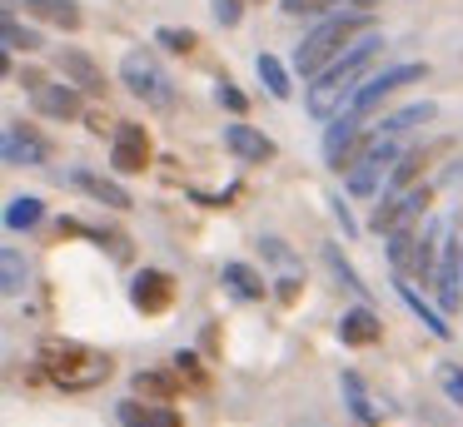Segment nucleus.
I'll return each mask as SVG.
<instances>
[{
    "instance_id": "f3484780",
    "label": "nucleus",
    "mask_w": 463,
    "mask_h": 427,
    "mask_svg": "<svg viewBox=\"0 0 463 427\" xmlns=\"http://www.w3.org/2000/svg\"><path fill=\"white\" fill-rule=\"evenodd\" d=\"M115 413H120L125 427H184V417L175 413V407L155 403V397H145V403H140V397H125Z\"/></svg>"
},
{
    "instance_id": "c9c22d12",
    "label": "nucleus",
    "mask_w": 463,
    "mask_h": 427,
    "mask_svg": "<svg viewBox=\"0 0 463 427\" xmlns=\"http://www.w3.org/2000/svg\"><path fill=\"white\" fill-rule=\"evenodd\" d=\"M214 99H220V105L230 109V115H244V105H250V99H244L240 89L230 85V79H220V85H214Z\"/></svg>"
},
{
    "instance_id": "20e7f679",
    "label": "nucleus",
    "mask_w": 463,
    "mask_h": 427,
    "mask_svg": "<svg viewBox=\"0 0 463 427\" xmlns=\"http://www.w3.org/2000/svg\"><path fill=\"white\" fill-rule=\"evenodd\" d=\"M120 85L130 89L135 99H145L150 109H160V115H165V109H175V99H180V95H175V79L165 75V65L155 60V50H145V45L140 50H125Z\"/></svg>"
},
{
    "instance_id": "5701e85b",
    "label": "nucleus",
    "mask_w": 463,
    "mask_h": 427,
    "mask_svg": "<svg viewBox=\"0 0 463 427\" xmlns=\"http://www.w3.org/2000/svg\"><path fill=\"white\" fill-rule=\"evenodd\" d=\"M339 387H344V403H349V413L359 417L364 427H379V407H373L369 393H364V377H359V373H339Z\"/></svg>"
},
{
    "instance_id": "6e6552de",
    "label": "nucleus",
    "mask_w": 463,
    "mask_h": 427,
    "mask_svg": "<svg viewBox=\"0 0 463 427\" xmlns=\"http://www.w3.org/2000/svg\"><path fill=\"white\" fill-rule=\"evenodd\" d=\"M110 164L120 169V174H145V169H150V135H145V125H130V119L115 125Z\"/></svg>"
},
{
    "instance_id": "393cba45",
    "label": "nucleus",
    "mask_w": 463,
    "mask_h": 427,
    "mask_svg": "<svg viewBox=\"0 0 463 427\" xmlns=\"http://www.w3.org/2000/svg\"><path fill=\"white\" fill-rule=\"evenodd\" d=\"M439 115V109L429 105V99H419V105H409V109H399V115H389L379 125V135H389V139H399V135H409V129H419V125H429V119Z\"/></svg>"
},
{
    "instance_id": "0eeeda50",
    "label": "nucleus",
    "mask_w": 463,
    "mask_h": 427,
    "mask_svg": "<svg viewBox=\"0 0 463 427\" xmlns=\"http://www.w3.org/2000/svg\"><path fill=\"white\" fill-rule=\"evenodd\" d=\"M403 149H399V139H389V135H373L369 139V149L359 154V164L349 169V194L354 199H369L373 189H379V179L393 169V159H399Z\"/></svg>"
},
{
    "instance_id": "f8f14e48",
    "label": "nucleus",
    "mask_w": 463,
    "mask_h": 427,
    "mask_svg": "<svg viewBox=\"0 0 463 427\" xmlns=\"http://www.w3.org/2000/svg\"><path fill=\"white\" fill-rule=\"evenodd\" d=\"M443 234H449V224H443V218L423 224V228H419V238H413V254H409V268H403V274H413L419 283H433V278H439Z\"/></svg>"
},
{
    "instance_id": "9b49d317",
    "label": "nucleus",
    "mask_w": 463,
    "mask_h": 427,
    "mask_svg": "<svg viewBox=\"0 0 463 427\" xmlns=\"http://www.w3.org/2000/svg\"><path fill=\"white\" fill-rule=\"evenodd\" d=\"M463 244L453 234H443V254H439V278H433V288H439V308L443 313H453V308L463 303Z\"/></svg>"
},
{
    "instance_id": "2eb2a0df",
    "label": "nucleus",
    "mask_w": 463,
    "mask_h": 427,
    "mask_svg": "<svg viewBox=\"0 0 463 427\" xmlns=\"http://www.w3.org/2000/svg\"><path fill=\"white\" fill-rule=\"evenodd\" d=\"M130 303L140 308V313H165V308L175 303V278L160 274V268H145V274H135Z\"/></svg>"
},
{
    "instance_id": "39448f33",
    "label": "nucleus",
    "mask_w": 463,
    "mask_h": 427,
    "mask_svg": "<svg viewBox=\"0 0 463 427\" xmlns=\"http://www.w3.org/2000/svg\"><path fill=\"white\" fill-rule=\"evenodd\" d=\"M369 139H373V135H364V119L354 115V109L334 115L329 129H324V159H329V169L349 174V169L359 164V154L369 149Z\"/></svg>"
},
{
    "instance_id": "1a4fd4ad",
    "label": "nucleus",
    "mask_w": 463,
    "mask_h": 427,
    "mask_svg": "<svg viewBox=\"0 0 463 427\" xmlns=\"http://www.w3.org/2000/svg\"><path fill=\"white\" fill-rule=\"evenodd\" d=\"M423 209H429V184H413V189H403L399 199H383V204L373 209V228H379V234H393L399 224H419Z\"/></svg>"
},
{
    "instance_id": "6ab92c4d",
    "label": "nucleus",
    "mask_w": 463,
    "mask_h": 427,
    "mask_svg": "<svg viewBox=\"0 0 463 427\" xmlns=\"http://www.w3.org/2000/svg\"><path fill=\"white\" fill-rule=\"evenodd\" d=\"M429 154H433V149H403V154L393 159V169H389V184H383V199H399L403 189H413V184H419V174H423V164H429Z\"/></svg>"
},
{
    "instance_id": "2f4dec72",
    "label": "nucleus",
    "mask_w": 463,
    "mask_h": 427,
    "mask_svg": "<svg viewBox=\"0 0 463 427\" xmlns=\"http://www.w3.org/2000/svg\"><path fill=\"white\" fill-rule=\"evenodd\" d=\"M349 0H284V15H294V20H304V15H334V10H344Z\"/></svg>"
},
{
    "instance_id": "7c9ffc66",
    "label": "nucleus",
    "mask_w": 463,
    "mask_h": 427,
    "mask_svg": "<svg viewBox=\"0 0 463 427\" xmlns=\"http://www.w3.org/2000/svg\"><path fill=\"white\" fill-rule=\"evenodd\" d=\"M0 278H5L0 288H5L11 298L25 288V258H21V248H11V244H5V254H0Z\"/></svg>"
},
{
    "instance_id": "f704fd0d",
    "label": "nucleus",
    "mask_w": 463,
    "mask_h": 427,
    "mask_svg": "<svg viewBox=\"0 0 463 427\" xmlns=\"http://www.w3.org/2000/svg\"><path fill=\"white\" fill-rule=\"evenodd\" d=\"M210 10H214V20H220V25L230 30V25H240V15H244V0H210Z\"/></svg>"
},
{
    "instance_id": "f03ea898",
    "label": "nucleus",
    "mask_w": 463,
    "mask_h": 427,
    "mask_svg": "<svg viewBox=\"0 0 463 427\" xmlns=\"http://www.w3.org/2000/svg\"><path fill=\"white\" fill-rule=\"evenodd\" d=\"M364 30H373L369 10H334V15H324L319 25L299 40V50H294V70H299L304 79H314L319 70H329L334 60L364 35Z\"/></svg>"
},
{
    "instance_id": "473e14b6",
    "label": "nucleus",
    "mask_w": 463,
    "mask_h": 427,
    "mask_svg": "<svg viewBox=\"0 0 463 427\" xmlns=\"http://www.w3.org/2000/svg\"><path fill=\"white\" fill-rule=\"evenodd\" d=\"M155 45H165V50H175V55H190L200 40H194V30H175V25H160L155 30Z\"/></svg>"
},
{
    "instance_id": "c85d7f7f",
    "label": "nucleus",
    "mask_w": 463,
    "mask_h": 427,
    "mask_svg": "<svg viewBox=\"0 0 463 427\" xmlns=\"http://www.w3.org/2000/svg\"><path fill=\"white\" fill-rule=\"evenodd\" d=\"M324 264L334 268V278H339L344 288H354V293H359L364 303H369V283H359V274H354V264L339 254V244H324Z\"/></svg>"
},
{
    "instance_id": "aec40b11",
    "label": "nucleus",
    "mask_w": 463,
    "mask_h": 427,
    "mask_svg": "<svg viewBox=\"0 0 463 427\" xmlns=\"http://www.w3.org/2000/svg\"><path fill=\"white\" fill-rule=\"evenodd\" d=\"M71 184H75V189H85V194H90L95 204H105V209H130V204H135V199L125 194L120 184H115V179L90 174V169H75V174H71Z\"/></svg>"
},
{
    "instance_id": "412c9836",
    "label": "nucleus",
    "mask_w": 463,
    "mask_h": 427,
    "mask_svg": "<svg viewBox=\"0 0 463 427\" xmlns=\"http://www.w3.org/2000/svg\"><path fill=\"white\" fill-rule=\"evenodd\" d=\"M21 5H25V15L45 20V25H61V30H80L85 25V15H80L75 0H21Z\"/></svg>"
},
{
    "instance_id": "bb28decb",
    "label": "nucleus",
    "mask_w": 463,
    "mask_h": 427,
    "mask_svg": "<svg viewBox=\"0 0 463 427\" xmlns=\"http://www.w3.org/2000/svg\"><path fill=\"white\" fill-rule=\"evenodd\" d=\"M399 298L413 308V318H419V323L429 328L433 338H449V323H443V313H439V308H429V303H423V298L413 293V283H403V278H399Z\"/></svg>"
},
{
    "instance_id": "a878e982",
    "label": "nucleus",
    "mask_w": 463,
    "mask_h": 427,
    "mask_svg": "<svg viewBox=\"0 0 463 427\" xmlns=\"http://www.w3.org/2000/svg\"><path fill=\"white\" fill-rule=\"evenodd\" d=\"M15 5H21V0H5L0 35H5V50H25V55H31V50H41V35H35V30H25L21 20H15Z\"/></svg>"
},
{
    "instance_id": "4be33fe9",
    "label": "nucleus",
    "mask_w": 463,
    "mask_h": 427,
    "mask_svg": "<svg viewBox=\"0 0 463 427\" xmlns=\"http://www.w3.org/2000/svg\"><path fill=\"white\" fill-rule=\"evenodd\" d=\"M220 283L230 288L234 298H244V303H260V298L269 293V283H264V278L254 274L250 264H224V268H220Z\"/></svg>"
},
{
    "instance_id": "72a5a7b5",
    "label": "nucleus",
    "mask_w": 463,
    "mask_h": 427,
    "mask_svg": "<svg viewBox=\"0 0 463 427\" xmlns=\"http://www.w3.org/2000/svg\"><path fill=\"white\" fill-rule=\"evenodd\" d=\"M439 387L463 407V367H458V363H443V367H439Z\"/></svg>"
},
{
    "instance_id": "e433bc0d",
    "label": "nucleus",
    "mask_w": 463,
    "mask_h": 427,
    "mask_svg": "<svg viewBox=\"0 0 463 427\" xmlns=\"http://www.w3.org/2000/svg\"><path fill=\"white\" fill-rule=\"evenodd\" d=\"M334 218L344 224V238H354V234H359V228H354V218H349V204H344V199H334Z\"/></svg>"
},
{
    "instance_id": "dca6fc26",
    "label": "nucleus",
    "mask_w": 463,
    "mask_h": 427,
    "mask_svg": "<svg viewBox=\"0 0 463 427\" xmlns=\"http://www.w3.org/2000/svg\"><path fill=\"white\" fill-rule=\"evenodd\" d=\"M224 149H230L240 164H264V159L279 154V149H274V139L260 135L254 125H224Z\"/></svg>"
},
{
    "instance_id": "423d86ee",
    "label": "nucleus",
    "mask_w": 463,
    "mask_h": 427,
    "mask_svg": "<svg viewBox=\"0 0 463 427\" xmlns=\"http://www.w3.org/2000/svg\"><path fill=\"white\" fill-rule=\"evenodd\" d=\"M423 75H429V65H419V60H409V65H389V70H379V75H369V79L359 85V95L349 99V109L364 119L369 109H379L389 95H399L403 85H413V79H423Z\"/></svg>"
},
{
    "instance_id": "9d476101",
    "label": "nucleus",
    "mask_w": 463,
    "mask_h": 427,
    "mask_svg": "<svg viewBox=\"0 0 463 427\" xmlns=\"http://www.w3.org/2000/svg\"><path fill=\"white\" fill-rule=\"evenodd\" d=\"M0 154H5L11 169H41L45 159H51V144H45L31 125H15L11 119V125H5V144H0Z\"/></svg>"
},
{
    "instance_id": "4c0bfd02",
    "label": "nucleus",
    "mask_w": 463,
    "mask_h": 427,
    "mask_svg": "<svg viewBox=\"0 0 463 427\" xmlns=\"http://www.w3.org/2000/svg\"><path fill=\"white\" fill-rule=\"evenodd\" d=\"M349 5H354V10H369V5H373V0H349Z\"/></svg>"
},
{
    "instance_id": "b1692460",
    "label": "nucleus",
    "mask_w": 463,
    "mask_h": 427,
    "mask_svg": "<svg viewBox=\"0 0 463 427\" xmlns=\"http://www.w3.org/2000/svg\"><path fill=\"white\" fill-rule=\"evenodd\" d=\"M254 75L264 79V89H269L274 99H289V95H294V85H289V70H284V60H279V55H269V50H264V55L254 60Z\"/></svg>"
},
{
    "instance_id": "cd10ccee",
    "label": "nucleus",
    "mask_w": 463,
    "mask_h": 427,
    "mask_svg": "<svg viewBox=\"0 0 463 427\" xmlns=\"http://www.w3.org/2000/svg\"><path fill=\"white\" fill-rule=\"evenodd\" d=\"M41 218H45V204L35 194L11 199V209H5V228H15V234H21V228H35Z\"/></svg>"
},
{
    "instance_id": "f257e3e1",
    "label": "nucleus",
    "mask_w": 463,
    "mask_h": 427,
    "mask_svg": "<svg viewBox=\"0 0 463 427\" xmlns=\"http://www.w3.org/2000/svg\"><path fill=\"white\" fill-rule=\"evenodd\" d=\"M379 50H383V35H379V30H364V35L354 40V45L344 50V55L334 60L329 70H319V75H314L309 95H304V109H309L314 119L344 115V109H349V99L359 95L364 70L373 65V55H379Z\"/></svg>"
},
{
    "instance_id": "4468645a",
    "label": "nucleus",
    "mask_w": 463,
    "mask_h": 427,
    "mask_svg": "<svg viewBox=\"0 0 463 427\" xmlns=\"http://www.w3.org/2000/svg\"><path fill=\"white\" fill-rule=\"evenodd\" d=\"M55 65H61V75L71 79L75 89H85V95H105V89H110L105 70L95 65L85 50H75V45H61V50H55Z\"/></svg>"
},
{
    "instance_id": "a211bd4d",
    "label": "nucleus",
    "mask_w": 463,
    "mask_h": 427,
    "mask_svg": "<svg viewBox=\"0 0 463 427\" xmlns=\"http://www.w3.org/2000/svg\"><path fill=\"white\" fill-rule=\"evenodd\" d=\"M339 338H344L349 348H369V343H379V338H383V323H379V313H373L369 303L349 308V313L339 318Z\"/></svg>"
},
{
    "instance_id": "c756f323",
    "label": "nucleus",
    "mask_w": 463,
    "mask_h": 427,
    "mask_svg": "<svg viewBox=\"0 0 463 427\" xmlns=\"http://www.w3.org/2000/svg\"><path fill=\"white\" fill-rule=\"evenodd\" d=\"M135 393L155 397V403H170V397L180 393V383H175L170 373H135Z\"/></svg>"
},
{
    "instance_id": "7ed1b4c3",
    "label": "nucleus",
    "mask_w": 463,
    "mask_h": 427,
    "mask_svg": "<svg viewBox=\"0 0 463 427\" xmlns=\"http://www.w3.org/2000/svg\"><path fill=\"white\" fill-rule=\"evenodd\" d=\"M41 367L51 373V383L65 387V393H85V387H100L105 377H110V357L85 348V343H75V338H45Z\"/></svg>"
},
{
    "instance_id": "ddd939ff",
    "label": "nucleus",
    "mask_w": 463,
    "mask_h": 427,
    "mask_svg": "<svg viewBox=\"0 0 463 427\" xmlns=\"http://www.w3.org/2000/svg\"><path fill=\"white\" fill-rule=\"evenodd\" d=\"M80 95H85V89H75L71 79H65V85L35 79V85H31V105H35V115H45V119H75V115H80Z\"/></svg>"
}]
</instances>
